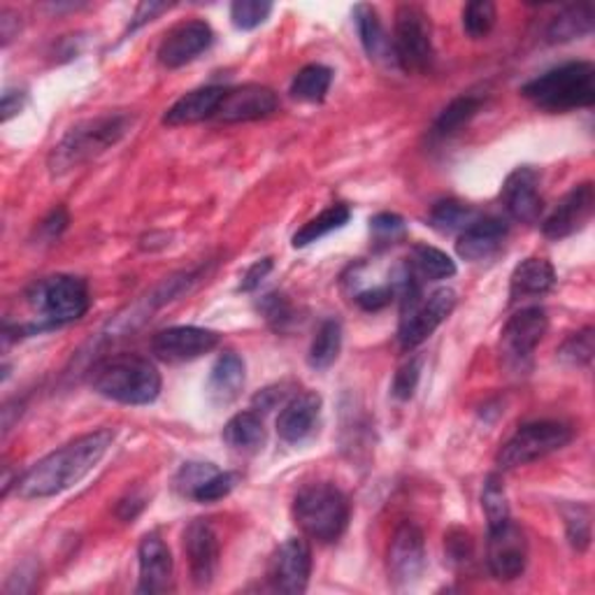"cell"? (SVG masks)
<instances>
[{"label": "cell", "mask_w": 595, "mask_h": 595, "mask_svg": "<svg viewBox=\"0 0 595 595\" xmlns=\"http://www.w3.org/2000/svg\"><path fill=\"white\" fill-rule=\"evenodd\" d=\"M114 443V431L101 428L87 433L37 460L16 479V493L26 501L59 495L93 472Z\"/></svg>", "instance_id": "6da1fadb"}, {"label": "cell", "mask_w": 595, "mask_h": 595, "mask_svg": "<svg viewBox=\"0 0 595 595\" xmlns=\"http://www.w3.org/2000/svg\"><path fill=\"white\" fill-rule=\"evenodd\" d=\"M89 384L95 393L122 405H149L161 393V373L140 354H114L95 363Z\"/></svg>", "instance_id": "7a4b0ae2"}, {"label": "cell", "mask_w": 595, "mask_h": 595, "mask_svg": "<svg viewBox=\"0 0 595 595\" xmlns=\"http://www.w3.org/2000/svg\"><path fill=\"white\" fill-rule=\"evenodd\" d=\"M136 117L130 114H103V117L87 119L70 128L64 140L56 145L49 153V172L52 175H66L72 168L99 157L110 147L126 138Z\"/></svg>", "instance_id": "3957f363"}, {"label": "cell", "mask_w": 595, "mask_h": 595, "mask_svg": "<svg viewBox=\"0 0 595 595\" xmlns=\"http://www.w3.org/2000/svg\"><path fill=\"white\" fill-rule=\"evenodd\" d=\"M350 497L329 482L300 489L294 501V519L298 528L321 545L337 542L350 526Z\"/></svg>", "instance_id": "277c9868"}, {"label": "cell", "mask_w": 595, "mask_h": 595, "mask_svg": "<svg viewBox=\"0 0 595 595\" xmlns=\"http://www.w3.org/2000/svg\"><path fill=\"white\" fill-rule=\"evenodd\" d=\"M522 93L537 107L568 112L595 103V68L588 61H572L528 82Z\"/></svg>", "instance_id": "5b68a950"}, {"label": "cell", "mask_w": 595, "mask_h": 595, "mask_svg": "<svg viewBox=\"0 0 595 595\" xmlns=\"http://www.w3.org/2000/svg\"><path fill=\"white\" fill-rule=\"evenodd\" d=\"M26 298L41 317V331L82 319L91 307L87 282L72 275H54L35 282Z\"/></svg>", "instance_id": "8992f818"}, {"label": "cell", "mask_w": 595, "mask_h": 595, "mask_svg": "<svg viewBox=\"0 0 595 595\" xmlns=\"http://www.w3.org/2000/svg\"><path fill=\"white\" fill-rule=\"evenodd\" d=\"M572 428L563 424V421H530V424H524L501 447L495 464L503 470H516L535 464V460L568 447L572 443Z\"/></svg>", "instance_id": "52a82bcc"}, {"label": "cell", "mask_w": 595, "mask_h": 595, "mask_svg": "<svg viewBox=\"0 0 595 595\" xmlns=\"http://www.w3.org/2000/svg\"><path fill=\"white\" fill-rule=\"evenodd\" d=\"M393 59L396 66L405 72H426L433 66V28L431 16L419 5H400L396 10L393 26Z\"/></svg>", "instance_id": "ba28073f"}, {"label": "cell", "mask_w": 595, "mask_h": 595, "mask_svg": "<svg viewBox=\"0 0 595 595\" xmlns=\"http://www.w3.org/2000/svg\"><path fill=\"white\" fill-rule=\"evenodd\" d=\"M456 291L437 289L428 298H414L412 302L402 305V321L398 331L400 347L410 352L424 344L439 325H443L456 307Z\"/></svg>", "instance_id": "9c48e42d"}, {"label": "cell", "mask_w": 595, "mask_h": 595, "mask_svg": "<svg viewBox=\"0 0 595 595\" xmlns=\"http://www.w3.org/2000/svg\"><path fill=\"white\" fill-rule=\"evenodd\" d=\"M487 565L497 582L519 580L528 565V542L512 519L489 528Z\"/></svg>", "instance_id": "30bf717a"}, {"label": "cell", "mask_w": 595, "mask_h": 595, "mask_svg": "<svg viewBox=\"0 0 595 595\" xmlns=\"http://www.w3.org/2000/svg\"><path fill=\"white\" fill-rule=\"evenodd\" d=\"M549 331V317L547 310L540 305L524 307V310L510 317L505 329L501 333V347L507 358V363L514 366H524V363L533 356L537 344Z\"/></svg>", "instance_id": "8fae6325"}, {"label": "cell", "mask_w": 595, "mask_h": 595, "mask_svg": "<svg viewBox=\"0 0 595 595\" xmlns=\"http://www.w3.org/2000/svg\"><path fill=\"white\" fill-rule=\"evenodd\" d=\"M426 568V540L416 524H402L389 545V580L396 588L419 582Z\"/></svg>", "instance_id": "7c38bea8"}, {"label": "cell", "mask_w": 595, "mask_h": 595, "mask_svg": "<svg viewBox=\"0 0 595 595\" xmlns=\"http://www.w3.org/2000/svg\"><path fill=\"white\" fill-rule=\"evenodd\" d=\"M219 340V333L201 325H172L151 337V354L165 363L196 361L217 350Z\"/></svg>", "instance_id": "4fadbf2b"}, {"label": "cell", "mask_w": 595, "mask_h": 595, "mask_svg": "<svg viewBox=\"0 0 595 595\" xmlns=\"http://www.w3.org/2000/svg\"><path fill=\"white\" fill-rule=\"evenodd\" d=\"M279 110V99L273 89L263 84H242L226 89L215 119L224 124L259 122Z\"/></svg>", "instance_id": "5bb4252c"}, {"label": "cell", "mask_w": 595, "mask_h": 595, "mask_svg": "<svg viewBox=\"0 0 595 595\" xmlns=\"http://www.w3.org/2000/svg\"><path fill=\"white\" fill-rule=\"evenodd\" d=\"M312 574V551L310 545L300 537H291L286 540L271 561V570H267V580H271L273 588L279 593H305L307 584H310Z\"/></svg>", "instance_id": "9a60e30c"}, {"label": "cell", "mask_w": 595, "mask_h": 595, "mask_svg": "<svg viewBox=\"0 0 595 595\" xmlns=\"http://www.w3.org/2000/svg\"><path fill=\"white\" fill-rule=\"evenodd\" d=\"M213 43H215L213 26L207 22H201V19H191V22H182L172 31H168L159 47V61L165 68H182L191 61H196Z\"/></svg>", "instance_id": "2e32d148"}, {"label": "cell", "mask_w": 595, "mask_h": 595, "mask_svg": "<svg viewBox=\"0 0 595 595\" xmlns=\"http://www.w3.org/2000/svg\"><path fill=\"white\" fill-rule=\"evenodd\" d=\"M184 551L188 559L191 580L198 588H207L215 582L219 568V540L213 524L196 519L184 533Z\"/></svg>", "instance_id": "e0dca14e"}, {"label": "cell", "mask_w": 595, "mask_h": 595, "mask_svg": "<svg viewBox=\"0 0 595 595\" xmlns=\"http://www.w3.org/2000/svg\"><path fill=\"white\" fill-rule=\"evenodd\" d=\"M593 207H595L593 184L584 182L580 186H574L570 194L553 207V213L545 219L542 233L549 240L570 238L572 233H577V230H582L591 221Z\"/></svg>", "instance_id": "ac0fdd59"}, {"label": "cell", "mask_w": 595, "mask_h": 595, "mask_svg": "<svg viewBox=\"0 0 595 595\" xmlns=\"http://www.w3.org/2000/svg\"><path fill=\"white\" fill-rule=\"evenodd\" d=\"M503 205L507 215L522 224H533L540 219L542 213V194H540V175L530 165L516 168L503 184Z\"/></svg>", "instance_id": "d6986e66"}, {"label": "cell", "mask_w": 595, "mask_h": 595, "mask_svg": "<svg viewBox=\"0 0 595 595\" xmlns=\"http://www.w3.org/2000/svg\"><path fill=\"white\" fill-rule=\"evenodd\" d=\"M138 563H140V582L138 593L142 595H157L172 591V553L168 545L161 540L159 533H147L138 549Z\"/></svg>", "instance_id": "ffe728a7"}, {"label": "cell", "mask_w": 595, "mask_h": 595, "mask_svg": "<svg viewBox=\"0 0 595 595\" xmlns=\"http://www.w3.org/2000/svg\"><path fill=\"white\" fill-rule=\"evenodd\" d=\"M321 416V396L307 391L294 396L277 416V435L289 445L305 443L317 431Z\"/></svg>", "instance_id": "44dd1931"}, {"label": "cell", "mask_w": 595, "mask_h": 595, "mask_svg": "<svg viewBox=\"0 0 595 595\" xmlns=\"http://www.w3.org/2000/svg\"><path fill=\"white\" fill-rule=\"evenodd\" d=\"M505 238H507V224L503 219H495V217L477 219L458 236L456 252L464 261H484L501 249Z\"/></svg>", "instance_id": "7402d4cb"}, {"label": "cell", "mask_w": 595, "mask_h": 595, "mask_svg": "<svg viewBox=\"0 0 595 595\" xmlns=\"http://www.w3.org/2000/svg\"><path fill=\"white\" fill-rule=\"evenodd\" d=\"M244 381H247L244 361L236 352H224L207 377L205 391L209 402L217 408L230 405V402H236L240 398Z\"/></svg>", "instance_id": "603a6c76"}, {"label": "cell", "mask_w": 595, "mask_h": 595, "mask_svg": "<svg viewBox=\"0 0 595 595\" xmlns=\"http://www.w3.org/2000/svg\"><path fill=\"white\" fill-rule=\"evenodd\" d=\"M352 16H354L358 37H361V45L370 56V61L381 64V66H396L393 43H391L387 28H384V24H381L377 8L368 5V3H358L352 10Z\"/></svg>", "instance_id": "cb8c5ba5"}, {"label": "cell", "mask_w": 595, "mask_h": 595, "mask_svg": "<svg viewBox=\"0 0 595 595\" xmlns=\"http://www.w3.org/2000/svg\"><path fill=\"white\" fill-rule=\"evenodd\" d=\"M224 93H226L224 87H203L182 95V99L163 114V124L188 126V124H198L205 119H215Z\"/></svg>", "instance_id": "d4e9b609"}, {"label": "cell", "mask_w": 595, "mask_h": 595, "mask_svg": "<svg viewBox=\"0 0 595 595\" xmlns=\"http://www.w3.org/2000/svg\"><path fill=\"white\" fill-rule=\"evenodd\" d=\"M556 286V271L547 259H526L514 267L510 277V298L512 302L537 298L549 294Z\"/></svg>", "instance_id": "484cf974"}, {"label": "cell", "mask_w": 595, "mask_h": 595, "mask_svg": "<svg viewBox=\"0 0 595 595\" xmlns=\"http://www.w3.org/2000/svg\"><path fill=\"white\" fill-rule=\"evenodd\" d=\"M224 443L240 454H254L265 445V426L259 412H240L224 426Z\"/></svg>", "instance_id": "4316f807"}, {"label": "cell", "mask_w": 595, "mask_h": 595, "mask_svg": "<svg viewBox=\"0 0 595 595\" xmlns=\"http://www.w3.org/2000/svg\"><path fill=\"white\" fill-rule=\"evenodd\" d=\"M591 33H593V8L588 3L570 5L551 19V24L547 28V43L563 45L572 41H582V37Z\"/></svg>", "instance_id": "83f0119b"}, {"label": "cell", "mask_w": 595, "mask_h": 595, "mask_svg": "<svg viewBox=\"0 0 595 595\" xmlns=\"http://www.w3.org/2000/svg\"><path fill=\"white\" fill-rule=\"evenodd\" d=\"M408 265L414 277L428 282L449 279L456 275V263L451 261V256H447L443 249H435L428 244H414Z\"/></svg>", "instance_id": "f1b7e54d"}, {"label": "cell", "mask_w": 595, "mask_h": 595, "mask_svg": "<svg viewBox=\"0 0 595 595\" xmlns=\"http://www.w3.org/2000/svg\"><path fill=\"white\" fill-rule=\"evenodd\" d=\"M340 350H342V323L337 319H325L312 340L307 363H310V368L314 370H325L337 361Z\"/></svg>", "instance_id": "f546056e"}, {"label": "cell", "mask_w": 595, "mask_h": 595, "mask_svg": "<svg viewBox=\"0 0 595 595\" xmlns=\"http://www.w3.org/2000/svg\"><path fill=\"white\" fill-rule=\"evenodd\" d=\"M352 219V209L347 205H331L329 209H323V213L319 217H314L312 221H307L298 233L294 236V247L296 249H302L307 244H312L317 240H321L323 236L333 233V230H340L350 224Z\"/></svg>", "instance_id": "4dcf8cb0"}, {"label": "cell", "mask_w": 595, "mask_h": 595, "mask_svg": "<svg viewBox=\"0 0 595 595\" xmlns=\"http://www.w3.org/2000/svg\"><path fill=\"white\" fill-rule=\"evenodd\" d=\"M333 84V70L329 66H305L291 82V95L300 103H321Z\"/></svg>", "instance_id": "1f68e13d"}, {"label": "cell", "mask_w": 595, "mask_h": 595, "mask_svg": "<svg viewBox=\"0 0 595 595\" xmlns=\"http://www.w3.org/2000/svg\"><path fill=\"white\" fill-rule=\"evenodd\" d=\"M479 107H482V99H477V95H460V99L451 101L443 114H439L435 122V133L437 136H454L464 126H468L474 117Z\"/></svg>", "instance_id": "d6a6232c"}, {"label": "cell", "mask_w": 595, "mask_h": 595, "mask_svg": "<svg viewBox=\"0 0 595 595\" xmlns=\"http://www.w3.org/2000/svg\"><path fill=\"white\" fill-rule=\"evenodd\" d=\"M479 215L474 207H468L458 201H443L431 209V226L439 233H464V230L477 221Z\"/></svg>", "instance_id": "836d02e7"}, {"label": "cell", "mask_w": 595, "mask_h": 595, "mask_svg": "<svg viewBox=\"0 0 595 595\" xmlns=\"http://www.w3.org/2000/svg\"><path fill=\"white\" fill-rule=\"evenodd\" d=\"M482 507L487 514V524L489 528L503 524L510 516V503H507V493L503 487V479L497 474H491L484 484V493H482Z\"/></svg>", "instance_id": "e575fe53"}, {"label": "cell", "mask_w": 595, "mask_h": 595, "mask_svg": "<svg viewBox=\"0 0 595 595\" xmlns=\"http://www.w3.org/2000/svg\"><path fill=\"white\" fill-rule=\"evenodd\" d=\"M495 19L497 10L491 0H474V3H468L464 10V28L472 41H482V37L493 31Z\"/></svg>", "instance_id": "d590c367"}, {"label": "cell", "mask_w": 595, "mask_h": 595, "mask_svg": "<svg viewBox=\"0 0 595 595\" xmlns=\"http://www.w3.org/2000/svg\"><path fill=\"white\" fill-rule=\"evenodd\" d=\"M273 12V3L267 0H236L230 5V22L240 31L259 28Z\"/></svg>", "instance_id": "8d00e7d4"}, {"label": "cell", "mask_w": 595, "mask_h": 595, "mask_svg": "<svg viewBox=\"0 0 595 595\" xmlns=\"http://www.w3.org/2000/svg\"><path fill=\"white\" fill-rule=\"evenodd\" d=\"M568 540L577 551H586L591 545V510L586 505L565 507Z\"/></svg>", "instance_id": "74e56055"}, {"label": "cell", "mask_w": 595, "mask_h": 595, "mask_svg": "<svg viewBox=\"0 0 595 595\" xmlns=\"http://www.w3.org/2000/svg\"><path fill=\"white\" fill-rule=\"evenodd\" d=\"M559 358L568 366H588L593 358V329L572 333L559 350Z\"/></svg>", "instance_id": "f35d334b"}, {"label": "cell", "mask_w": 595, "mask_h": 595, "mask_svg": "<svg viewBox=\"0 0 595 595\" xmlns=\"http://www.w3.org/2000/svg\"><path fill=\"white\" fill-rule=\"evenodd\" d=\"M421 368H424V356H412L410 361L402 363V366L398 368L396 377H393V396L398 400H410L419 387V379H421Z\"/></svg>", "instance_id": "ab89813d"}, {"label": "cell", "mask_w": 595, "mask_h": 595, "mask_svg": "<svg viewBox=\"0 0 595 595\" xmlns=\"http://www.w3.org/2000/svg\"><path fill=\"white\" fill-rule=\"evenodd\" d=\"M217 472L219 468H215L213 464H184L175 474V489L184 497H191L201 484H205L207 479Z\"/></svg>", "instance_id": "60d3db41"}, {"label": "cell", "mask_w": 595, "mask_h": 595, "mask_svg": "<svg viewBox=\"0 0 595 595\" xmlns=\"http://www.w3.org/2000/svg\"><path fill=\"white\" fill-rule=\"evenodd\" d=\"M238 484V474L236 472H217L207 479L205 484H201L196 491H194V501L198 503H217L221 501V497H226L230 491L236 489Z\"/></svg>", "instance_id": "b9f144b4"}, {"label": "cell", "mask_w": 595, "mask_h": 595, "mask_svg": "<svg viewBox=\"0 0 595 595\" xmlns=\"http://www.w3.org/2000/svg\"><path fill=\"white\" fill-rule=\"evenodd\" d=\"M370 230L377 242L381 244H393L398 238L405 236V221H402L398 215H377L370 219Z\"/></svg>", "instance_id": "7bdbcfd3"}, {"label": "cell", "mask_w": 595, "mask_h": 595, "mask_svg": "<svg viewBox=\"0 0 595 595\" xmlns=\"http://www.w3.org/2000/svg\"><path fill=\"white\" fill-rule=\"evenodd\" d=\"M396 298V289H393V284H381V286H370V289H363L354 296L356 305L361 307V310H366V312H379L384 310V307H387L391 300Z\"/></svg>", "instance_id": "ee69618b"}, {"label": "cell", "mask_w": 595, "mask_h": 595, "mask_svg": "<svg viewBox=\"0 0 595 595\" xmlns=\"http://www.w3.org/2000/svg\"><path fill=\"white\" fill-rule=\"evenodd\" d=\"M259 307H261V312L265 314V319L271 321L275 325V329H284V325L294 319L291 305H289V300H286L282 294H267L261 300Z\"/></svg>", "instance_id": "f6af8a7d"}, {"label": "cell", "mask_w": 595, "mask_h": 595, "mask_svg": "<svg viewBox=\"0 0 595 595\" xmlns=\"http://www.w3.org/2000/svg\"><path fill=\"white\" fill-rule=\"evenodd\" d=\"M447 551H449V559L454 563H468L470 556H472V542H470V535L468 533H460V530H454L449 535L447 540Z\"/></svg>", "instance_id": "bcb514c9"}, {"label": "cell", "mask_w": 595, "mask_h": 595, "mask_svg": "<svg viewBox=\"0 0 595 595\" xmlns=\"http://www.w3.org/2000/svg\"><path fill=\"white\" fill-rule=\"evenodd\" d=\"M273 271V259H261V261H256L252 267H249V271L244 273V277H242V284H240V289L242 291H254V289H259V286H261V282L267 277V273H271Z\"/></svg>", "instance_id": "7dc6e473"}, {"label": "cell", "mask_w": 595, "mask_h": 595, "mask_svg": "<svg viewBox=\"0 0 595 595\" xmlns=\"http://www.w3.org/2000/svg\"><path fill=\"white\" fill-rule=\"evenodd\" d=\"M68 213H66V209L64 207H56L54 209V213L41 224V236L45 238V240H56V238H59L61 233H64V230L68 228Z\"/></svg>", "instance_id": "c3c4849f"}, {"label": "cell", "mask_w": 595, "mask_h": 595, "mask_svg": "<svg viewBox=\"0 0 595 595\" xmlns=\"http://www.w3.org/2000/svg\"><path fill=\"white\" fill-rule=\"evenodd\" d=\"M168 10H170L168 3H151V0H149V3L138 5L136 14H133L130 31H136V28H140V26H145L147 22H153V19H157L161 12H168Z\"/></svg>", "instance_id": "681fc988"}, {"label": "cell", "mask_w": 595, "mask_h": 595, "mask_svg": "<svg viewBox=\"0 0 595 595\" xmlns=\"http://www.w3.org/2000/svg\"><path fill=\"white\" fill-rule=\"evenodd\" d=\"M284 396H286V384H279V387L265 389V391H261V393L254 398V405H256L254 410H263V412L273 410Z\"/></svg>", "instance_id": "f907efd6"}, {"label": "cell", "mask_w": 595, "mask_h": 595, "mask_svg": "<svg viewBox=\"0 0 595 595\" xmlns=\"http://www.w3.org/2000/svg\"><path fill=\"white\" fill-rule=\"evenodd\" d=\"M26 105L24 91H5L3 93V122H10L14 114H19Z\"/></svg>", "instance_id": "816d5d0a"}, {"label": "cell", "mask_w": 595, "mask_h": 595, "mask_svg": "<svg viewBox=\"0 0 595 595\" xmlns=\"http://www.w3.org/2000/svg\"><path fill=\"white\" fill-rule=\"evenodd\" d=\"M16 33H19V16L12 10L0 12V35H3V45H10V41Z\"/></svg>", "instance_id": "f5cc1de1"}]
</instances>
